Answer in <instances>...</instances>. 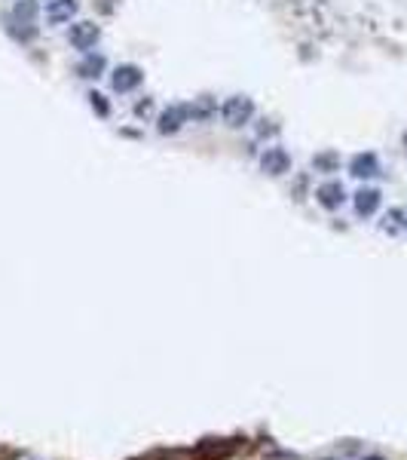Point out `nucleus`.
<instances>
[{
    "mask_svg": "<svg viewBox=\"0 0 407 460\" xmlns=\"http://www.w3.org/2000/svg\"><path fill=\"white\" fill-rule=\"evenodd\" d=\"M190 120V105H172L159 114V132L168 135V132H178L181 123Z\"/></svg>",
    "mask_w": 407,
    "mask_h": 460,
    "instance_id": "obj_6",
    "label": "nucleus"
},
{
    "mask_svg": "<svg viewBox=\"0 0 407 460\" xmlns=\"http://www.w3.org/2000/svg\"><path fill=\"white\" fill-rule=\"evenodd\" d=\"M104 65H107L104 56H92V52H89V56L83 59L80 65H77V74L86 77V80H92V77H102L104 74Z\"/></svg>",
    "mask_w": 407,
    "mask_h": 460,
    "instance_id": "obj_11",
    "label": "nucleus"
},
{
    "mask_svg": "<svg viewBox=\"0 0 407 460\" xmlns=\"http://www.w3.org/2000/svg\"><path fill=\"white\" fill-rule=\"evenodd\" d=\"M141 80H144V71L138 65H120L111 77V86L113 92H132L141 86Z\"/></svg>",
    "mask_w": 407,
    "mask_h": 460,
    "instance_id": "obj_3",
    "label": "nucleus"
},
{
    "mask_svg": "<svg viewBox=\"0 0 407 460\" xmlns=\"http://www.w3.org/2000/svg\"><path fill=\"white\" fill-rule=\"evenodd\" d=\"M89 105H92V111H95L98 117H107V114H111V105H107V98L102 95V92H89Z\"/></svg>",
    "mask_w": 407,
    "mask_h": 460,
    "instance_id": "obj_16",
    "label": "nucleus"
},
{
    "mask_svg": "<svg viewBox=\"0 0 407 460\" xmlns=\"http://www.w3.org/2000/svg\"><path fill=\"white\" fill-rule=\"evenodd\" d=\"M233 451H236L233 442H202L196 448V457H202V460H227Z\"/></svg>",
    "mask_w": 407,
    "mask_h": 460,
    "instance_id": "obj_9",
    "label": "nucleus"
},
{
    "mask_svg": "<svg viewBox=\"0 0 407 460\" xmlns=\"http://www.w3.org/2000/svg\"><path fill=\"white\" fill-rule=\"evenodd\" d=\"M221 117H224L227 126H245V123L255 117V105H251V98H245V95H233L224 102V107H221Z\"/></svg>",
    "mask_w": 407,
    "mask_h": 460,
    "instance_id": "obj_1",
    "label": "nucleus"
},
{
    "mask_svg": "<svg viewBox=\"0 0 407 460\" xmlns=\"http://www.w3.org/2000/svg\"><path fill=\"white\" fill-rule=\"evenodd\" d=\"M380 190H374V187H362L356 194V212L362 215V218H371L374 212L380 209Z\"/></svg>",
    "mask_w": 407,
    "mask_h": 460,
    "instance_id": "obj_8",
    "label": "nucleus"
},
{
    "mask_svg": "<svg viewBox=\"0 0 407 460\" xmlns=\"http://www.w3.org/2000/svg\"><path fill=\"white\" fill-rule=\"evenodd\" d=\"M260 169L266 175H285L291 169V153L285 148H266L264 157H260Z\"/></svg>",
    "mask_w": 407,
    "mask_h": 460,
    "instance_id": "obj_5",
    "label": "nucleus"
},
{
    "mask_svg": "<svg viewBox=\"0 0 407 460\" xmlns=\"http://www.w3.org/2000/svg\"><path fill=\"white\" fill-rule=\"evenodd\" d=\"M34 15H37V3H34V0H22V3H15V10H13V19L15 22H34Z\"/></svg>",
    "mask_w": 407,
    "mask_h": 460,
    "instance_id": "obj_15",
    "label": "nucleus"
},
{
    "mask_svg": "<svg viewBox=\"0 0 407 460\" xmlns=\"http://www.w3.org/2000/svg\"><path fill=\"white\" fill-rule=\"evenodd\" d=\"M404 144H407V135H404Z\"/></svg>",
    "mask_w": 407,
    "mask_h": 460,
    "instance_id": "obj_19",
    "label": "nucleus"
},
{
    "mask_svg": "<svg viewBox=\"0 0 407 460\" xmlns=\"http://www.w3.org/2000/svg\"><path fill=\"white\" fill-rule=\"evenodd\" d=\"M71 46L74 49H83V52H89L92 46L98 43V37H102V31H98L95 22H77V25H71Z\"/></svg>",
    "mask_w": 407,
    "mask_h": 460,
    "instance_id": "obj_2",
    "label": "nucleus"
},
{
    "mask_svg": "<svg viewBox=\"0 0 407 460\" xmlns=\"http://www.w3.org/2000/svg\"><path fill=\"white\" fill-rule=\"evenodd\" d=\"M74 13H77V0H52V3L46 6V19H49L52 25H58V22H67Z\"/></svg>",
    "mask_w": 407,
    "mask_h": 460,
    "instance_id": "obj_10",
    "label": "nucleus"
},
{
    "mask_svg": "<svg viewBox=\"0 0 407 460\" xmlns=\"http://www.w3.org/2000/svg\"><path fill=\"white\" fill-rule=\"evenodd\" d=\"M349 172L356 175V178H374V175L380 172V160H377V153H356L352 157V163H349Z\"/></svg>",
    "mask_w": 407,
    "mask_h": 460,
    "instance_id": "obj_7",
    "label": "nucleus"
},
{
    "mask_svg": "<svg viewBox=\"0 0 407 460\" xmlns=\"http://www.w3.org/2000/svg\"><path fill=\"white\" fill-rule=\"evenodd\" d=\"M135 114H138V117H150V114H153V102H150V98L138 102V105H135Z\"/></svg>",
    "mask_w": 407,
    "mask_h": 460,
    "instance_id": "obj_17",
    "label": "nucleus"
},
{
    "mask_svg": "<svg viewBox=\"0 0 407 460\" xmlns=\"http://www.w3.org/2000/svg\"><path fill=\"white\" fill-rule=\"evenodd\" d=\"M337 166H340V153H334V151H325V153L312 157V169L316 172H337Z\"/></svg>",
    "mask_w": 407,
    "mask_h": 460,
    "instance_id": "obj_12",
    "label": "nucleus"
},
{
    "mask_svg": "<svg viewBox=\"0 0 407 460\" xmlns=\"http://www.w3.org/2000/svg\"><path fill=\"white\" fill-rule=\"evenodd\" d=\"M404 218L407 215L401 209H389L386 215H383V230H386V233H398V230L404 227Z\"/></svg>",
    "mask_w": 407,
    "mask_h": 460,
    "instance_id": "obj_14",
    "label": "nucleus"
},
{
    "mask_svg": "<svg viewBox=\"0 0 407 460\" xmlns=\"http://www.w3.org/2000/svg\"><path fill=\"white\" fill-rule=\"evenodd\" d=\"M365 460H383V457H377V454H371V457H365Z\"/></svg>",
    "mask_w": 407,
    "mask_h": 460,
    "instance_id": "obj_18",
    "label": "nucleus"
},
{
    "mask_svg": "<svg viewBox=\"0 0 407 460\" xmlns=\"http://www.w3.org/2000/svg\"><path fill=\"white\" fill-rule=\"evenodd\" d=\"M214 114V98L212 95H202V98H196L193 105H190V117L193 120H209Z\"/></svg>",
    "mask_w": 407,
    "mask_h": 460,
    "instance_id": "obj_13",
    "label": "nucleus"
},
{
    "mask_svg": "<svg viewBox=\"0 0 407 460\" xmlns=\"http://www.w3.org/2000/svg\"><path fill=\"white\" fill-rule=\"evenodd\" d=\"M316 199H319L321 209L334 212V209H340V206L346 203V187H343L340 181H325V184H321V187L316 190Z\"/></svg>",
    "mask_w": 407,
    "mask_h": 460,
    "instance_id": "obj_4",
    "label": "nucleus"
}]
</instances>
